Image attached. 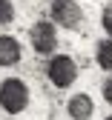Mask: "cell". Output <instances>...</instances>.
Listing matches in <instances>:
<instances>
[{
    "mask_svg": "<svg viewBox=\"0 0 112 120\" xmlns=\"http://www.w3.org/2000/svg\"><path fill=\"white\" fill-rule=\"evenodd\" d=\"M29 106V86L20 77H6L0 83V109L6 114H20Z\"/></svg>",
    "mask_w": 112,
    "mask_h": 120,
    "instance_id": "cell-1",
    "label": "cell"
},
{
    "mask_svg": "<svg viewBox=\"0 0 112 120\" xmlns=\"http://www.w3.org/2000/svg\"><path fill=\"white\" fill-rule=\"evenodd\" d=\"M46 77H49V83L55 89H69L78 80V63L69 54H55L46 63Z\"/></svg>",
    "mask_w": 112,
    "mask_h": 120,
    "instance_id": "cell-2",
    "label": "cell"
},
{
    "mask_svg": "<svg viewBox=\"0 0 112 120\" xmlns=\"http://www.w3.org/2000/svg\"><path fill=\"white\" fill-rule=\"evenodd\" d=\"M29 40H32V49L37 54H52L58 49V32H55V23L49 20H37L29 32Z\"/></svg>",
    "mask_w": 112,
    "mask_h": 120,
    "instance_id": "cell-3",
    "label": "cell"
},
{
    "mask_svg": "<svg viewBox=\"0 0 112 120\" xmlns=\"http://www.w3.org/2000/svg\"><path fill=\"white\" fill-rule=\"evenodd\" d=\"M52 11V20L63 29H75V26H81L83 20V9L75 3V0H55V3L49 6Z\"/></svg>",
    "mask_w": 112,
    "mask_h": 120,
    "instance_id": "cell-4",
    "label": "cell"
},
{
    "mask_svg": "<svg viewBox=\"0 0 112 120\" xmlns=\"http://www.w3.org/2000/svg\"><path fill=\"white\" fill-rule=\"evenodd\" d=\"M20 57H23V46H20V40L12 37V34H0V69H12V66H17Z\"/></svg>",
    "mask_w": 112,
    "mask_h": 120,
    "instance_id": "cell-5",
    "label": "cell"
},
{
    "mask_svg": "<svg viewBox=\"0 0 112 120\" xmlns=\"http://www.w3.org/2000/svg\"><path fill=\"white\" fill-rule=\"evenodd\" d=\"M66 112H69L72 120H89L95 114V100L89 94H83V92L81 94H72L69 103H66Z\"/></svg>",
    "mask_w": 112,
    "mask_h": 120,
    "instance_id": "cell-6",
    "label": "cell"
},
{
    "mask_svg": "<svg viewBox=\"0 0 112 120\" xmlns=\"http://www.w3.org/2000/svg\"><path fill=\"white\" fill-rule=\"evenodd\" d=\"M95 52H98V54H95V57H98V66L104 71H112V40H101Z\"/></svg>",
    "mask_w": 112,
    "mask_h": 120,
    "instance_id": "cell-7",
    "label": "cell"
},
{
    "mask_svg": "<svg viewBox=\"0 0 112 120\" xmlns=\"http://www.w3.org/2000/svg\"><path fill=\"white\" fill-rule=\"evenodd\" d=\"M14 20V3L12 0H0V26Z\"/></svg>",
    "mask_w": 112,
    "mask_h": 120,
    "instance_id": "cell-8",
    "label": "cell"
},
{
    "mask_svg": "<svg viewBox=\"0 0 112 120\" xmlns=\"http://www.w3.org/2000/svg\"><path fill=\"white\" fill-rule=\"evenodd\" d=\"M101 26H104V32L112 37V3L104 6V14H101Z\"/></svg>",
    "mask_w": 112,
    "mask_h": 120,
    "instance_id": "cell-9",
    "label": "cell"
},
{
    "mask_svg": "<svg viewBox=\"0 0 112 120\" xmlns=\"http://www.w3.org/2000/svg\"><path fill=\"white\" fill-rule=\"evenodd\" d=\"M104 100H106L109 106H112V77H109V80L104 83Z\"/></svg>",
    "mask_w": 112,
    "mask_h": 120,
    "instance_id": "cell-10",
    "label": "cell"
},
{
    "mask_svg": "<svg viewBox=\"0 0 112 120\" xmlns=\"http://www.w3.org/2000/svg\"><path fill=\"white\" fill-rule=\"evenodd\" d=\"M106 120H112V114H109V117H106Z\"/></svg>",
    "mask_w": 112,
    "mask_h": 120,
    "instance_id": "cell-11",
    "label": "cell"
}]
</instances>
